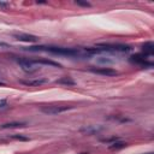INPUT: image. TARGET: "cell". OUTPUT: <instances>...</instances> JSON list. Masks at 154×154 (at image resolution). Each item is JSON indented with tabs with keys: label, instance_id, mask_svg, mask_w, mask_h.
Here are the masks:
<instances>
[{
	"label": "cell",
	"instance_id": "cell-20",
	"mask_svg": "<svg viewBox=\"0 0 154 154\" xmlns=\"http://www.w3.org/2000/svg\"><path fill=\"white\" fill-rule=\"evenodd\" d=\"M2 84H4V83H2V82H0V85H2Z\"/></svg>",
	"mask_w": 154,
	"mask_h": 154
},
{
	"label": "cell",
	"instance_id": "cell-16",
	"mask_svg": "<svg viewBox=\"0 0 154 154\" xmlns=\"http://www.w3.org/2000/svg\"><path fill=\"white\" fill-rule=\"evenodd\" d=\"M7 106V99H1L0 100V108H4Z\"/></svg>",
	"mask_w": 154,
	"mask_h": 154
},
{
	"label": "cell",
	"instance_id": "cell-7",
	"mask_svg": "<svg viewBox=\"0 0 154 154\" xmlns=\"http://www.w3.org/2000/svg\"><path fill=\"white\" fill-rule=\"evenodd\" d=\"M47 82V79L46 78H37V79H29V81H20V83L22 84H24V85H29V87H31V85H41V84H43V83H46Z\"/></svg>",
	"mask_w": 154,
	"mask_h": 154
},
{
	"label": "cell",
	"instance_id": "cell-1",
	"mask_svg": "<svg viewBox=\"0 0 154 154\" xmlns=\"http://www.w3.org/2000/svg\"><path fill=\"white\" fill-rule=\"evenodd\" d=\"M100 51H107V52H130L132 48L128 45L122 43H97L96 46Z\"/></svg>",
	"mask_w": 154,
	"mask_h": 154
},
{
	"label": "cell",
	"instance_id": "cell-3",
	"mask_svg": "<svg viewBox=\"0 0 154 154\" xmlns=\"http://www.w3.org/2000/svg\"><path fill=\"white\" fill-rule=\"evenodd\" d=\"M71 108L72 106H48V107H42L41 111L46 114H58V113H63Z\"/></svg>",
	"mask_w": 154,
	"mask_h": 154
},
{
	"label": "cell",
	"instance_id": "cell-12",
	"mask_svg": "<svg viewBox=\"0 0 154 154\" xmlns=\"http://www.w3.org/2000/svg\"><path fill=\"white\" fill-rule=\"evenodd\" d=\"M55 82H57L58 84H64V85H75V84H76L75 81H73L72 78H70V77H61V78L57 79Z\"/></svg>",
	"mask_w": 154,
	"mask_h": 154
},
{
	"label": "cell",
	"instance_id": "cell-11",
	"mask_svg": "<svg viewBox=\"0 0 154 154\" xmlns=\"http://www.w3.org/2000/svg\"><path fill=\"white\" fill-rule=\"evenodd\" d=\"M142 48H143L146 55H152L154 53V43L153 42H146V43H143Z\"/></svg>",
	"mask_w": 154,
	"mask_h": 154
},
{
	"label": "cell",
	"instance_id": "cell-10",
	"mask_svg": "<svg viewBox=\"0 0 154 154\" xmlns=\"http://www.w3.org/2000/svg\"><path fill=\"white\" fill-rule=\"evenodd\" d=\"M2 129H13V128H23L25 126V123L22 122H11V123H5L2 125H0Z\"/></svg>",
	"mask_w": 154,
	"mask_h": 154
},
{
	"label": "cell",
	"instance_id": "cell-13",
	"mask_svg": "<svg viewBox=\"0 0 154 154\" xmlns=\"http://www.w3.org/2000/svg\"><path fill=\"white\" fill-rule=\"evenodd\" d=\"M125 146H126L125 142H122V141H114V142H112V143L108 146V148H109L111 150H117V149H122V148H124Z\"/></svg>",
	"mask_w": 154,
	"mask_h": 154
},
{
	"label": "cell",
	"instance_id": "cell-6",
	"mask_svg": "<svg viewBox=\"0 0 154 154\" xmlns=\"http://www.w3.org/2000/svg\"><path fill=\"white\" fill-rule=\"evenodd\" d=\"M16 40L18 41H23V42H36L38 40L37 36L35 35H30V34H23V32H19V34H13L12 35Z\"/></svg>",
	"mask_w": 154,
	"mask_h": 154
},
{
	"label": "cell",
	"instance_id": "cell-8",
	"mask_svg": "<svg viewBox=\"0 0 154 154\" xmlns=\"http://www.w3.org/2000/svg\"><path fill=\"white\" fill-rule=\"evenodd\" d=\"M32 61L36 63V64H43V65H49V66H54V67H61V65L59 63L49 60V59H35Z\"/></svg>",
	"mask_w": 154,
	"mask_h": 154
},
{
	"label": "cell",
	"instance_id": "cell-14",
	"mask_svg": "<svg viewBox=\"0 0 154 154\" xmlns=\"http://www.w3.org/2000/svg\"><path fill=\"white\" fill-rule=\"evenodd\" d=\"M10 138H13V140H18V141H29L28 137L23 136V135H18V134H14V135H10Z\"/></svg>",
	"mask_w": 154,
	"mask_h": 154
},
{
	"label": "cell",
	"instance_id": "cell-15",
	"mask_svg": "<svg viewBox=\"0 0 154 154\" xmlns=\"http://www.w3.org/2000/svg\"><path fill=\"white\" fill-rule=\"evenodd\" d=\"M75 4H76V5H79V6H84V7H89V6H90L89 2H87V1H81V0H76Z\"/></svg>",
	"mask_w": 154,
	"mask_h": 154
},
{
	"label": "cell",
	"instance_id": "cell-4",
	"mask_svg": "<svg viewBox=\"0 0 154 154\" xmlns=\"http://www.w3.org/2000/svg\"><path fill=\"white\" fill-rule=\"evenodd\" d=\"M129 60L131 63H135V64H138V65H142V66H148L150 67L153 64L150 61L147 60V55L146 54H135V55H131L129 58Z\"/></svg>",
	"mask_w": 154,
	"mask_h": 154
},
{
	"label": "cell",
	"instance_id": "cell-2",
	"mask_svg": "<svg viewBox=\"0 0 154 154\" xmlns=\"http://www.w3.org/2000/svg\"><path fill=\"white\" fill-rule=\"evenodd\" d=\"M16 61L20 65L22 70H23V71H25V72L31 73V72L37 71V67H35V66H34V64H35V63H34L32 60H29V59H26V58H16Z\"/></svg>",
	"mask_w": 154,
	"mask_h": 154
},
{
	"label": "cell",
	"instance_id": "cell-5",
	"mask_svg": "<svg viewBox=\"0 0 154 154\" xmlns=\"http://www.w3.org/2000/svg\"><path fill=\"white\" fill-rule=\"evenodd\" d=\"M90 70H91L93 72H95V73H99V75H102V76H108V77H111V76H117V75H118V71L114 70V69H111V67H99V69L91 67Z\"/></svg>",
	"mask_w": 154,
	"mask_h": 154
},
{
	"label": "cell",
	"instance_id": "cell-19",
	"mask_svg": "<svg viewBox=\"0 0 154 154\" xmlns=\"http://www.w3.org/2000/svg\"><path fill=\"white\" fill-rule=\"evenodd\" d=\"M79 154H88V153H85V152H84V153H79Z\"/></svg>",
	"mask_w": 154,
	"mask_h": 154
},
{
	"label": "cell",
	"instance_id": "cell-9",
	"mask_svg": "<svg viewBox=\"0 0 154 154\" xmlns=\"http://www.w3.org/2000/svg\"><path fill=\"white\" fill-rule=\"evenodd\" d=\"M102 128H96V126H85V128H81V132H84V134H88V135H93V134H97L99 131H101Z\"/></svg>",
	"mask_w": 154,
	"mask_h": 154
},
{
	"label": "cell",
	"instance_id": "cell-17",
	"mask_svg": "<svg viewBox=\"0 0 154 154\" xmlns=\"http://www.w3.org/2000/svg\"><path fill=\"white\" fill-rule=\"evenodd\" d=\"M8 2H5V1H0V8H6V7H8Z\"/></svg>",
	"mask_w": 154,
	"mask_h": 154
},
{
	"label": "cell",
	"instance_id": "cell-21",
	"mask_svg": "<svg viewBox=\"0 0 154 154\" xmlns=\"http://www.w3.org/2000/svg\"><path fill=\"white\" fill-rule=\"evenodd\" d=\"M146 154H153V153H146Z\"/></svg>",
	"mask_w": 154,
	"mask_h": 154
},
{
	"label": "cell",
	"instance_id": "cell-18",
	"mask_svg": "<svg viewBox=\"0 0 154 154\" xmlns=\"http://www.w3.org/2000/svg\"><path fill=\"white\" fill-rule=\"evenodd\" d=\"M0 47L1 48H8V45L5 43V42H0Z\"/></svg>",
	"mask_w": 154,
	"mask_h": 154
}]
</instances>
